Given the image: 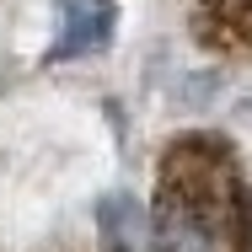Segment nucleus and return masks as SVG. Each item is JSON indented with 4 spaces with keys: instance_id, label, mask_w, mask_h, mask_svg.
Masks as SVG:
<instances>
[{
    "instance_id": "obj_1",
    "label": "nucleus",
    "mask_w": 252,
    "mask_h": 252,
    "mask_svg": "<svg viewBox=\"0 0 252 252\" xmlns=\"http://www.w3.org/2000/svg\"><path fill=\"white\" fill-rule=\"evenodd\" d=\"M151 252H252V193L225 140L188 134L166 151L156 177Z\"/></svg>"
},
{
    "instance_id": "obj_2",
    "label": "nucleus",
    "mask_w": 252,
    "mask_h": 252,
    "mask_svg": "<svg viewBox=\"0 0 252 252\" xmlns=\"http://www.w3.org/2000/svg\"><path fill=\"white\" fill-rule=\"evenodd\" d=\"M118 32V5L113 0H59V43L49 49V64L102 54Z\"/></svg>"
},
{
    "instance_id": "obj_3",
    "label": "nucleus",
    "mask_w": 252,
    "mask_h": 252,
    "mask_svg": "<svg viewBox=\"0 0 252 252\" xmlns=\"http://www.w3.org/2000/svg\"><path fill=\"white\" fill-rule=\"evenodd\" d=\"M193 32L209 49H252V0H193Z\"/></svg>"
}]
</instances>
